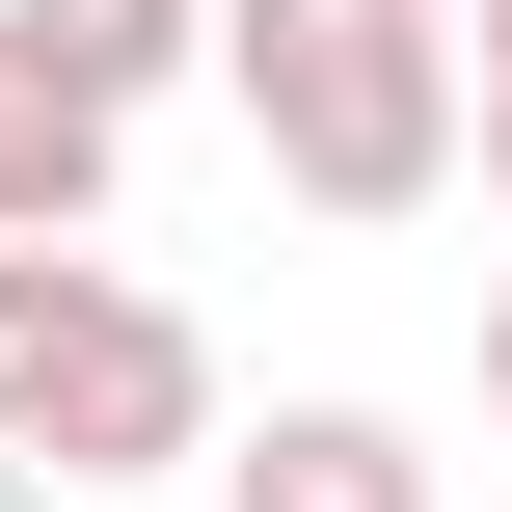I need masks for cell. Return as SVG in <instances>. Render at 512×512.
<instances>
[{
    "instance_id": "cell-1",
    "label": "cell",
    "mask_w": 512,
    "mask_h": 512,
    "mask_svg": "<svg viewBox=\"0 0 512 512\" xmlns=\"http://www.w3.org/2000/svg\"><path fill=\"white\" fill-rule=\"evenodd\" d=\"M216 81L297 216H432L459 189V27L432 0H216Z\"/></svg>"
},
{
    "instance_id": "cell-2",
    "label": "cell",
    "mask_w": 512,
    "mask_h": 512,
    "mask_svg": "<svg viewBox=\"0 0 512 512\" xmlns=\"http://www.w3.org/2000/svg\"><path fill=\"white\" fill-rule=\"evenodd\" d=\"M0 459H27V486H162V459H216L189 297H135L108 243H0Z\"/></svg>"
},
{
    "instance_id": "cell-3",
    "label": "cell",
    "mask_w": 512,
    "mask_h": 512,
    "mask_svg": "<svg viewBox=\"0 0 512 512\" xmlns=\"http://www.w3.org/2000/svg\"><path fill=\"white\" fill-rule=\"evenodd\" d=\"M0 54H27L54 108H108V135H135V108L216 54V0H0Z\"/></svg>"
},
{
    "instance_id": "cell-4",
    "label": "cell",
    "mask_w": 512,
    "mask_h": 512,
    "mask_svg": "<svg viewBox=\"0 0 512 512\" xmlns=\"http://www.w3.org/2000/svg\"><path fill=\"white\" fill-rule=\"evenodd\" d=\"M216 512H432V459H405L378 405H270V432L216 459Z\"/></svg>"
},
{
    "instance_id": "cell-5",
    "label": "cell",
    "mask_w": 512,
    "mask_h": 512,
    "mask_svg": "<svg viewBox=\"0 0 512 512\" xmlns=\"http://www.w3.org/2000/svg\"><path fill=\"white\" fill-rule=\"evenodd\" d=\"M0 243H108V108H54L0 54Z\"/></svg>"
},
{
    "instance_id": "cell-6",
    "label": "cell",
    "mask_w": 512,
    "mask_h": 512,
    "mask_svg": "<svg viewBox=\"0 0 512 512\" xmlns=\"http://www.w3.org/2000/svg\"><path fill=\"white\" fill-rule=\"evenodd\" d=\"M459 162H486V216H512V81H486V108H459Z\"/></svg>"
},
{
    "instance_id": "cell-7",
    "label": "cell",
    "mask_w": 512,
    "mask_h": 512,
    "mask_svg": "<svg viewBox=\"0 0 512 512\" xmlns=\"http://www.w3.org/2000/svg\"><path fill=\"white\" fill-rule=\"evenodd\" d=\"M486 432H512V270H486Z\"/></svg>"
},
{
    "instance_id": "cell-8",
    "label": "cell",
    "mask_w": 512,
    "mask_h": 512,
    "mask_svg": "<svg viewBox=\"0 0 512 512\" xmlns=\"http://www.w3.org/2000/svg\"><path fill=\"white\" fill-rule=\"evenodd\" d=\"M459 27H486V81H512V0H459Z\"/></svg>"
},
{
    "instance_id": "cell-9",
    "label": "cell",
    "mask_w": 512,
    "mask_h": 512,
    "mask_svg": "<svg viewBox=\"0 0 512 512\" xmlns=\"http://www.w3.org/2000/svg\"><path fill=\"white\" fill-rule=\"evenodd\" d=\"M432 27H459V0H432Z\"/></svg>"
}]
</instances>
